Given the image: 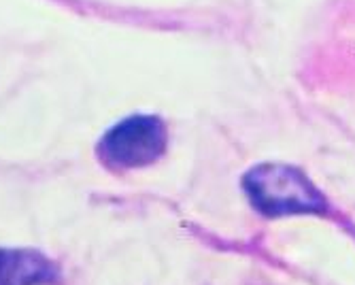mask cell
Listing matches in <instances>:
<instances>
[{"instance_id":"6da1fadb","label":"cell","mask_w":355,"mask_h":285,"mask_svg":"<svg viewBox=\"0 0 355 285\" xmlns=\"http://www.w3.org/2000/svg\"><path fill=\"white\" fill-rule=\"evenodd\" d=\"M245 189L253 207L266 215L319 213L326 209L319 189L294 166H257L245 177Z\"/></svg>"},{"instance_id":"7a4b0ae2","label":"cell","mask_w":355,"mask_h":285,"mask_svg":"<svg viewBox=\"0 0 355 285\" xmlns=\"http://www.w3.org/2000/svg\"><path fill=\"white\" fill-rule=\"evenodd\" d=\"M166 149V128L157 117L135 115L103 137L98 155L111 169H139L155 162Z\"/></svg>"},{"instance_id":"3957f363","label":"cell","mask_w":355,"mask_h":285,"mask_svg":"<svg viewBox=\"0 0 355 285\" xmlns=\"http://www.w3.org/2000/svg\"><path fill=\"white\" fill-rule=\"evenodd\" d=\"M58 277L53 264L32 249H0V285H43Z\"/></svg>"}]
</instances>
